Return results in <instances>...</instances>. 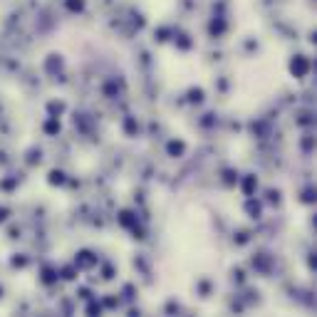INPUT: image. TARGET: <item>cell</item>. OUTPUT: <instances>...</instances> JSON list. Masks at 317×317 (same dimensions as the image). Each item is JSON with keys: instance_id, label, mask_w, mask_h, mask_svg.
Instances as JSON below:
<instances>
[{"instance_id": "8992f818", "label": "cell", "mask_w": 317, "mask_h": 317, "mask_svg": "<svg viewBox=\"0 0 317 317\" xmlns=\"http://www.w3.org/2000/svg\"><path fill=\"white\" fill-rule=\"evenodd\" d=\"M50 176H52V179H50V181H52V184H62V181H65V179H62V176H65V174H62V171H52V174H50Z\"/></svg>"}, {"instance_id": "7a4b0ae2", "label": "cell", "mask_w": 317, "mask_h": 317, "mask_svg": "<svg viewBox=\"0 0 317 317\" xmlns=\"http://www.w3.org/2000/svg\"><path fill=\"white\" fill-rule=\"evenodd\" d=\"M45 131H47V134H57V131H60V124L55 121V117H52V121L45 124Z\"/></svg>"}, {"instance_id": "6da1fadb", "label": "cell", "mask_w": 317, "mask_h": 317, "mask_svg": "<svg viewBox=\"0 0 317 317\" xmlns=\"http://www.w3.org/2000/svg\"><path fill=\"white\" fill-rule=\"evenodd\" d=\"M290 70H292V75H295V77H305V75L310 72V62H307V57L297 55V57L290 62Z\"/></svg>"}, {"instance_id": "3957f363", "label": "cell", "mask_w": 317, "mask_h": 317, "mask_svg": "<svg viewBox=\"0 0 317 317\" xmlns=\"http://www.w3.org/2000/svg\"><path fill=\"white\" fill-rule=\"evenodd\" d=\"M169 151H171V154H181V151H184V144H181V141H179V144L171 141V144H169Z\"/></svg>"}, {"instance_id": "277c9868", "label": "cell", "mask_w": 317, "mask_h": 317, "mask_svg": "<svg viewBox=\"0 0 317 317\" xmlns=\"http://www.w3.org/2000/svg\"><path fill=\"white\" fill-rule=\"evenodd\" d=\"M253 186H255V179H253V176H248V179H245V184H243V189H245V194H248V196H250Z\"/></svg>"}, {"instance_id": "52a82bcc", "label": "cell", "mask_w": 317, "mask_h": 317, "mask_svg": "<svg viewBox=\"0 0 317 317\" xmlns=\"http://www.w3.org/2000/svg\"><path fill=\"white\" fill-rule=\"evenodd\" d=\"M5 216H8V211H5V208H0V223L5 221Z\"/></svg>"}, {"instance_id": "5b68a950", "label": "cell", "mask_w": 317, "mask_h": 317, "mask_svg": "<svg viewBox=\"0 0 317 317\" xmlns=\"http://www.w3.org/2000/svg\"><path fill=\"white\" fill-rule=\"evenodd\" d=\"M67 8H70V10H82V8H84V0H70Z\"/></svg>"}]
</instances>
